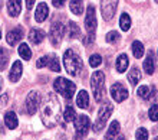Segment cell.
Wrapping results in <instances>:
<instances>
[{"label": "cell", "instance_id": "ee69618b", "mask_svg": "<svg viewBox=\"0 0 158 140\" xmlns=\"http://www.w3.org/2000/svg\"><path fill=\"white\" fill-rule=\"evenodd\" d=\"M0 9H2V3H0Z\"/></svg>", "mask_w": 158, "mask_h": 140}, {"label": "cell", "instance_id": "2e32d148", "mask_svg": "<svg viewBox=\"0 0 158 140\" xmlns=\"http://www.w3.org/2000/svg\"><path fill=\"white\" fill-rule=\"evenodd\" d=\"M7 12L12 17L19 16L22 12V0H9L7 2Z\"/></svg>", "mask_w": 158, "mask_h": 140}, {"label": "cell", "instance_id": "cb8c5ba5", "mask_svg": "<svg viewBox=\"0 0 158 140\" xmlns=\"http://www.w3.org/2000/svg\"><path fill=\"white\" fill-rule=\"evenodd\" d=\"M128 79H129V83H131V85H137L139 83V79H141V72L137 68H132L128 74Z\"/></svg>", "mask_w": 158, "mask_h": 140}, {"label": "cell", "instance_id": "7bdbcfd3", "mask_svg": "<svg viewBox=\"0 0 158 140\" xmlns=\"http://www.w3.org/2000/svg\"><path fill=\"white\" fill-rule=\"evenodd\" d=\"M0 39H2V32H0Z\"/></svg>", "mask_w": 158, "mask_h": 140}, {"label": "cell", "instance_id": "ffe728a7", "mask_svg": "<svg viewBox=\"0 0 158 140\" xmlns=\"http://www.w3.org/2000/svg\"><path fill=\"white\" fill-rule=\"evenodd\" d=\"M76 104H78V107L81 108H88V106H89V95H88L86 91H81L78 94V97H76Z\"/></svg>", "mask_w": 158, "mask_h": 140}, {"label": "cell", "instance_id": "5b68a950", "mask_svg": "<svg viewBox=\"0 0 158 140\" xmlns=\"http://www.w3.org/2000/svg\"><path fill=\"white\" fill-rule=\"evenodd\" d=\"M112 104L111 103H105L102 107H101L99 113H98V119H96L95 124H94V130L96 133H99L102 129L105 127V123L108 121V119L111 117V113H112Z\"/></svg>", "mask_w": 158, "mask_h": 140}, {"label": "cell", "instance_id": "ab89813d", "mask_svg": "<svg viewBox=\"0 0 158 140\" xmlns=\"http://www.w3.org/2000/svg\"><path fill=\"white\" fill-rule=\"evenodd\" d=\"M35 2H36V0H26V7L32 9L33 7V4H35Z\"/></svg>", "mask_w": 158, "mask_h": 140}, {"label": "cell", "instance_id": "603a6c76", "mask_svg": "<svg viewBox=\"0 0 158 140\" xmlns=\"http://www.w3.org/2000/svg\"><path fill=\"white\" fill-rule=\"evenodd\" d=\"M131 49H132V54H134V56L135 58H139L144 55V45H142L139 41H135V42H132V46H131Z\"/></svg>", "mask_w": 158, "mask_h": 140}, {"label": "cell", "instance_id": "d4e9b609", "mask_svg": "<svg viewBox=\"0 0 158 140\" xmlns=\"http://www.w3.org/2000/svg\"><path fill=\"white\" fill-rule=\"evenodd\" d=\"M48 66H49L50 71L53 72H59L60 71V64H59V59L55 55H49V62H48Z\"/></svg>", "mask_w": 158, "mask_h": 140}, {"label": "cell", "instance_id": "7c38bea8", "mask_svg": "<svg viewBox=\"0 0 158 140\" xmlns=\"http://www.w3.org/2000/svg\"><path fill=\"white\" fill-rule=\"evenodd\" d=\"M22 38H23V29H22L20 26H17V28H15L13 30H10V32L7 33L6 41H7L9 45H16Z\"/></svg>", "mask_w": 158, "mask_h": 140}, {"label": "cell", "instance_id": "e0dca14e", "mask_svg": "<svg viewBox=\"0 0 158 140\" xmlns=\"http://www.w3.org/2000/svg\"><path fill=\"white\" fill-rule=\"evenodd\" d=\"M46 33L42 30V29H32L29 32V41L33 43V45H38L40 43L43 39H45Z\"/></svg>", "mask_w": 158, "mask_h": 140}, {"label": "cell", "instance_id": "8fae6325", "mask_svg": "<svg viewBox=\"0 0 158 140\" xmlns=\"http://www.w3.org/2000/svg\"><path fill=\"white\" fill-rule=\"evenodd\" d=\"M111 95H112V98L115 100L117 103H122V101L127 100V97H128V90L121 83H117L111 87Z\"/></svg>", "mask_w": 158, "mask_h": 140}, {"label": "cell", "instance_id": "9c48e42d", "mask_svg": "<svg viewBox=\"0 0 158 140\" xmlns=\"http://www.w3.org/2000/svg\"><path fill=\"white\" fill-rule=\"evenodd\" d=\"M63 32H65V29H63V25L60 22H55L53 25L50 26V32H49V39L52 42V45L53 46H58L62 41V36H63Z\"/></svg>", "mask_w": 158, "mask_h": 140}, {"label": "cell", "instance_id": "4dcf8cb0", "mask_svg": "<svg viewBox=\"0 0 158 140\" xmlns=\"http://www.w3.org/2000/svg\"><path fill=\"white\" fill-rule=\"evenodd\" d=\"M137 94L141 97V98L144 100H148V97H150V87L147 85H141L139 88L137 90Z\"/></svg>", "mask_w": 158, "mask_h": 140}, {"label": "cell", "instance_id": "1f68e13d", "mask_svg": "<svg viewBox=\"0 0 158 140\" xmlns=\"http://www.w3.org/2000/svg\"><path fill=\"white\" fill-rule=\"evenodd\" d=\"M89 64H91V66H94V68L99 66L101 64H102V58H101V55H98V54L91 55V58H89Z\"/></svg>", "mask_w": 158, "mask_h": 140}, {"label": "cell", "instance_id": "7402d4cb", "mask_svg": "<svg viewBox=\"0 0 158 140\" xmlns=\"http://www.w3.org/2000/svg\"><path fill=\"white\" fill-rule=\"evenodd\" d=\"M68 35L72 39H76V38L81 36V29H79V26L76 25L75 22H69L68 23Z\"/></svg>", "mask_w": 158, "mask_h": 140}, {"label": "cell", "instance_id": "83f0119b", "mask_svg": "<svg viewBox=\"0 0 158 140\" xmlns=\"http://www.w3.org/2000/svg\"><path fill=\"white\" fill-rule=\"evenodd\" d=\"M119 25H121V29H122V30H125V32L131 28V17H129L127 13H122V15H121Z\"/></svg>", "mask_w": 158, "mask_h": 140}, {"label": "cell", "instance_id": "4316f807", "mask_svg": "<svg viewBox=\"0 0 158 140\" xmlns=\"http://www.w3.org/2000/svg\"><path fill=\"white\" fill-rule=\"evenodd\" d=\"M19 55H20L23 59L29 61L30 56H32V51H30V48L26 45V43H20V46H19Z\"/></svg>", "mask_w": 158, "mask_h": 140}, {"label": "cell", "instance_id": "60d3db41", "mask_svg": "<svg viewBox=\"0 0 158 140\" xmlns=\"http://www.w3.org/2000/svg\"><path fill=\"white\" fill-rule=\"evenodd\" d=\"M115 140H125V137L122 136V134H118V136H117V139H115Z\"/></svg>", "mask_w": 158, "mask_h": 140}, {"label": "cell", "instance_id": "4fadbf2b", "mask_svg": "<svg viewBox=\"0 0 158 140\" xmlns=\"http://www.w3.org/2000/svg\"><path fill=\"white\" fill-rule=\"evenodd\" d=\"M49 15V7H48V4L46 3H39L38 7H36V13H35V19L36 22L42 23V22L46 20V17Z\"/></svg>", "mask_w": 158, "mask_h": 140}, {"label": "cell", "instance_id": "f35d334b", "mask_svg": "<svg viewBox=\"0 0 158 140\" xmlns=\"http://www.w3.org/2000/svg\"><path fill=\"white\" fill-rule=\"evenodd\" d=\"M66 0H52V3H53L55 7H62L63 4H65Z\"/></svg>", "mask_w": 158, "mask_h": 140}, {"label": "cell", "instance_id": "8992f818", "mask_svg": "<svg viewBox=\"0 0 158 140\" xmlns=\"http://www.w3.org/2000/svg\"><path fill=\"white\" fill-rule=\"evenodd\" d=\"M85 29L89 33V36L95 35L96 30V16H95V7L94 6H88L86 9V16H85Z\"/></svg>", "mask_w": 158, "mask_h": 140}, {"label": "cell", "instance_id": "8d00e7d4", "mask_svg": "<svg viewBox=\"0 0 158 140\" xmlns=\"http://www.w3.org/2000/svg\"><path fill=\"white\" fill-rule=\"evenodd\" d=\"M148 98L151 100H158V91L155 87H151V91H150V97Z\"/></svg>", "mask_w": 158, "mask_h": 140}, {"label": "cell", "instance_id": "52a82bcc", "mask_svg": "<svg viewBox=\"0 0 158 140\" xmlns=\"http://www.w3.org/2000/svg\"><path fill=\"white\" fill-rule=\"evenodd\" d=\"M118 6V0H101V10L105 20H111L115 15Z\"/></svg>", "mask_w": 158, "mask_h": 140}, {"label": "cell", "instance_id": "836d02e7", "mask_svg": "<svg viewBox=\"0 0 158 140\" xmlns=\"http://www.w3.org/2000/svg\"><path fill=\"white\" fill-rule=\"evenodd\" d=\"M135 136H137V140H148V132L145 129H138Z\"/></svg>", "mask_w": 158, "mask_h": 140}, {"label": "cell", "instance_id": "ac0fdd59", "mask_svg": "<svg viewBox=\"0 0 158 140\" xmlns=\"http://www.w3.org/2000/svg\"><path fill=\"white\" fill-rule=\"evenodd\" d=\"M4 124H6L9 129H16L17 124H19L17 115L13 111H7L6 114H4Z\"/></svg>", "mask_w": 158, "mask_h": 140}, {"label": "cell", "instance_id": "e575fe53", "mask_svg": "<svg viewBox=\"0 0 158 140\" xmlns=\"http://www.w3.org/2000/svg\"><path fill=\"white\" fill-rule=\"evenodd\" d=\"M118 38H119V35H118V32H115V30H112V32H109L108 35H106V41L109 42V43H114V42L118 41Z\"/></svg>", "mask_w": 158, "mask_h": 140}, {"label": "cell", "instance_id": "d590c367", "mask_svg": "<svg viewBox=\"0 0 158 140\" xmlns=\"http://www.w3.org/2000/svg\"><path fill=\"white\" fill-rule=\"evenodd\" d=\"M48 62H49V55L48 56H42L38 62H36V66L38 68H43V66H48Z\"/></svg>", "mask_w": 158, "mask_h": 140}, {"label": "cell", "instance_id": "f546056e", "mask_svg": "<svg viewBox=\"0 0 158 140\" xmlns=\"http://www.w3.org/2000/svg\"><path fill=\"white\" fill-rule=\"evenodd\" d=\"M7 61H9L7 51L4 49V48H0V71L6 68V65H7Z\"/></svg>", "mask_w": 158, "mask_h": 140}, {"label": "cell", "instance_id": "9a60e30c", "mask_svg": "<svg viewBox=\"0 0 158 140\" xmlns=\"http://www.w3.org/2000/svg\"><path fill=\"white\" fill-rule=\"evenodd\" d=\"M142 66H144V71H145L147 74H152L155 71V59H154V52L152 51H148Z\"/></svg>", "mask_w": 158, "mask_h": 140}, {"label": "cell", "instance_id": "5bb4252c", "mask_svg": "<svg viewBox=\"0 0 158 140\" xmlns=\"http://www.w3.org/2000/svg\"><path fill=\"white\" fill-rule=\"evenodd\" d=\"M22 71H23V68H22V62L20 61L13 62V66H12V70H10V74H9V78H10L12 83H17V81L20 79Z\"/></svg>", "mask_w": 158, "mask_h": 140}, {"label": "cell", "instance_id": "6da1fadb", "mask_svg": "<svg viewBox=\"0 0 158 140\" xmlns=\"http://www.w3.org/2000/svg\"><path fill=\"white\" fill-rule=\"evenodd\" d=\"M62 117V106L53 93H46L40 101V119L46 127L58 126Z\"/></svg>", "mask_w": 158, "mask_h": 140}, {"label": "cell", "instance_id": "484cf974", "mask_svg": "<svg viewBox=\"0 0 158 140\" xmlns=\"http://www.w3.org/2000/svg\"><path fill=\"white\" fill-rule=\"evenodd\" d=\"M71 10L75 15H81L83 12V0H71Z\"/></svg>", "mask_w": 158, "mask_h": 140}, {"label": "cell", "instance_id": "44dd1931", "mask_svg": "<svg viewBox=\"0 0 158 140\" xmlns=\"http://www.w3.org/2000/svg\"><path fill=\"white\" fill-rule=\"evenodd\" d=\"M128 64H129V59L128 56L125 54L119 55L117 59V71L118 72H125L127 71V68H128Z\"/></svg>", "mask_w": 158, "mask_h": 140}, {"label": "cell", "instance_id": "f1b7e54d", "mask_svg": "<svg viewBox=\"0 0 158 140\" xmlns=\"http://www.w3.org/2000/svg\"><path fill=\"white\" fill-rule=\"evenodd\" d=\"M63 117H65V120H66V121H75V119H76L75 108H73V107H71V106H68V107L65 108V113H63Z\"/></svg>", "mask_w": 158, "mask_h": 140}, {"label": "cell", "instance_id": "74e56055", "mask_svg": "<svg viewBox=\"0 0 158 140\" xmlns=\"http://www.w3.org/2000/svg\"><path fill=\"white\" fill-rule=\"evenodd\" d=\"M7 100H9V95L7 94H2V97H0V107H6Z\"/></svg>", "mask_w": 158, "mask_h": 140}, {"label": "cell", "instance_id": "30bf717a", "mask_svg": "<svg viewBox=\"0 0 158 140\" xmlns=\"http://www.w3.org/2000/svg\"><path fill=\"white\" fill-rule=\"evenodd\" d=\"M39 106H40V98H39L38 91H30L27 97H26V111L29 114H35L38 111Z\"/></svg>", "mask_w": 158, "mask_h": 140}, {"label": "cell", "instance_id": "d6986e66", "mask_svg": "<svg viewBox=\"0 0 158 140\" xmlns=\"http://www.w3.org/2000/svg\"><path fill=\"white\" fill-rule=\"evenodd\" d=\"M118 134H119V123H118V121H112L111 126H109V129H108V132H106V137H105V139L115 140Z\"/></svg>", "mask_w": 158, "mask_h": 140}, {"label": "cell", "instance_id": "d6a6232c", "mask_svg": "<svg viewBox=\"0 0 158 140\" xmlns=\"http://www.w3.org/2000/svg\"><path fill=\"white\" fill-rule=\"evenodd\" d=\"M148 115H150L151 121H157V120H158V104L151 106L150 111H148Z\"/></svg>", "mask_w": 158, "mask_h": 140}, {"label": "cell", "instance_id": "277c9868", "mask_svg": "<svg viewBox=\"0 0 158 140\" xmlns=\"http://www.w3.org/2000/svg\"><path fill=\"white\" fill-rule=\"evenodd\" d=\"M53 88L58 91L59 94H62L66 100H71L72 97H73V94H75V91H76L75 84L71 83L69 79L63 78V77H59V78L55 79Z\"/></svg>", "mask_w": 158, "mask_h": 140}, {"label": "cell", "instance_id": "f6af8a7d", "mask_svg": "<svg viewBox=\"0 0 158 140\" xmlns=\"http://www.w3.org/2000/svg\"><path fill=\"white\" fill-rule=\"evenodd\" d=\"M155 2H157V3H158V0H155Z\"/></svg>", "mask_w": 158, "mask_h": 140}, {"label": "cell", "instance_id": "7a4b0ae2", "mask_svg": "<svg viewBox=\"0 0 158 140\" xmlns=\"http://www.w3.org/2000/svg\"><path fill=\"white\" fill-rule=\"evenodd\" d=\"M63 65H65V70H66L68 74H71L72 77H76V75L81 74V71L83 70V64L82 59L75 54V51L68 49L63 55Z\"/></svg>", "mask_w": 158, "mask_h": 140}, {"label": "cell", "instance_id": "3957f363", "mask_svg": "<svg viewBox=\"0 0 158 140\" xmlns=\"http://www.w3.org/2000/svg\"><path fill=\"white\" fill-rule=\"evenodd\" d=\"M91 87L96 101H101L105 94V74L102 71H95L91 78Z\"/></svg>", "mask_w": 158, "mask_h": 140}, {"label": "cell", "instance_id": "ba28073f", "mask_svg": "<svg viewBox=\"0 0 158 140\" xmlns=\"http://www.w3.org/2000/svg\"><path fill=\"white\" fill-rule=\"evenodd\" d=\"M75 129H76V134L78 137L86 136V133L91 129V121L88 115H78L75 119Z\"/></svg>", "mask_w": 158, "mask_h": 140}, {"label": "cell", "instance_id": "b9f144b4", "mask_svg": "<svg viewBox=\"0 0 158 140\" xmlns=\"http://www.w3.org/2000/svg\"><path fill=\"white\" fill-rule=\"evenodd\" d=\"M2 87H3V79L0 78V91H2Z\"/></svg>", "mask_w": 158, "mask_h": 140}]
</instances>
